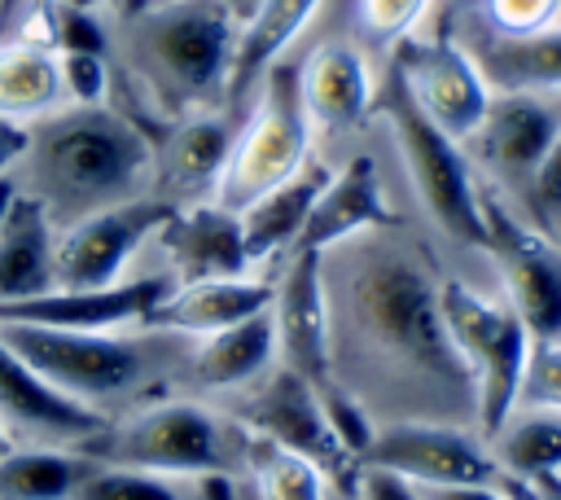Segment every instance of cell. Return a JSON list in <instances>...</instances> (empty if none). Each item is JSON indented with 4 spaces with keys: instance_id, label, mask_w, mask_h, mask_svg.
<instances>
[{
    "instance_id": "cell-35",
    "label": "cell",
    "mask_w": 561,
    "mask_h": 500,
    "mask_svg": "<svg viewBox=\"0 0 561 500\" xmlns=\"http://www.w3.org/2000/svg\"><path fill=\"white\" fill-rule=\"evenodd\" d=\"M320 408H324V421H329L337 447L359 465L368 456L373 439H377V417L351 390H342L337 382H320Z\"/></svg>"
},
{
    "instance_id": "cell-38",
    "label": "cell",
    "mask_w": 561,
    "mask_h": 500,
    "mask_svg": "<svg viewBox=\"0 0 561 500\" xmlns=\"http://www.w3.org/2000/svg\"><path fill=\"white\" fill-rule=\"evenodd\" d=\"M517 408H552V412H561V342L530 346Z\"/></svg>"
},
{
    "instance_id": "cell-14",
    "label": "cell",
    "mask_w": 561,
    "mask_h": 500,
    "mask_svg": "<svg viewBox=\"0 0 561 500\" xmlns=\"http://www.w3.org/2000/svg\"><path fill=\"white\" fill-rule=\"evenodd\" d=\"M359 465L390 469L412 487H460V482L508 487L486 439L473 425H447V421H381Z\"/></svg>"
},
{
    "instance_id": "cell-26",
    "label": "cell",
    "mask_w": 561,
    "mask_h": 500,
    "mask_svg": "<svg viewBox=\"0 0 561 500\" xmlns=\"http://www.w3.org/2000/svg\"><path fill=\"white\" fill-rule=\"evenodd\" d=\"M460 44L482 66L495 92H561V26L535 35H491L473 22V35Z\"/></svg>"
},
{
    "instance_id": "cell-10",
    "label": "cell",
    "mask_w": 561,
    "mask_h": 500,
    "mask_svg": "<svg viewBox=\"0 0 561 500\" xmlns=\"http://www.w3.org/2000/svg\"><path fill=\"white\" fill-rule=\"evenodd\" d=\"M171 211V202L140 193L61 228L53 250V289H101L131 276L145 263Z\"/></svg>"
},
{
    "instance_id": "cell-41",
    "label": "cell",
    "mask_w": 561,
    "mask_h": 500,
    "mask_svg": "<svg viewBox=\"0 0 561 500\" xmlns=\"http://www.w3.org/2000/svg\"><path fill=\"white\" fill-rule=\"evenodd\" d=\"M421 500H513L504 487L491 482H460V487H416Z\"/></svg>"
},
{
    "instance_id": "cell-2",
    "label": "cell",
    "mask_w": 561,
    "mask_h": 500,
    "mask_svg": "<svg viewBox=\"0 0 561 500\" xmlns=\"http://www.w3.org/2000/svg\"><path fill=\"white\" fill-rule=\"evenodd\" d=\"M13 180L61 232L92 211L149 193L153 136L127 110L61 105L31 123V149Z\"/></svg>"
},
{
    "instance_id": "cell-20",
    "label": "cell",
    "mask_w": 561,
    "mask_h": 500,
    "mask_svg": "<svg viewBox=\"0 0 561 500\" xmlns=\"http://www.w3.org/2000/svg\"><path fill=\"white\" fill-rule=\"evenodd\" d=\"M272 364H276V333H272V307H267V311H259L241 325H228L219 333L188 338V346L175 364L171 390L219 404V399L245 390L250 382H259Z\"/></svg>"
},
{
    "instance_id": "cell-37",
    "label": "cell",
    "mask_w": 561,
    "mask_h": 500,
    "mask_svg": "<svg viewBox=\"0 0 561 500\" xmlns=\"http://www.w3.org/2000/svg\"><path fill=\"white\" fill-rule=\"evenodd\" d=\"M469 22L491 35H535L557 26V0H482Z\"/></svg>"
},
{
    "instance_id": "cell-34",
    "label": "cell",
    "mask_w": 561,
    "mask_h": 500,
    "mask_svg": "<svg viewBox=\"0 0 561 500\" xmlns=\"http://www.w3.org/2000/svg\"><path fill=\"white\" fill-rule=\"evenodd\" d=\"M434 0H355V31L368 48H394L399 39L425 31Z\"/></svg>"
},
{
    "instance_id": "cell-21",
    "label": "cell",
    "mask_w": 561,
    "mask_h": 500,
    "mask_svg": "<svg viewBox=\"0 0 561 500\" xmlns=\"http://www.w3.org/2000/svg\"><path fill=\"white\" fill-rule=\"evenodd\" d=\"M232 114L228 110H197L184 114L167 127L162 140H153V184L149 193L171 202V206H188V202H206L219 189L228 149H232Z\"/></svg>"
},
{
    "instance_id": "cell-9",
    "label": "cell",
    "mask_w": 561,
    "mask_h": 500,
    "mask_svg": "<svg viewBox=\"0 0 561 500\" xmlns=\"http://www.w3.org/2000/svg\"><path fill=\"white\" fill-rule=\"evenodd\" d=\"M482 184V180H478ZM482 215H486V268L522 316L530 342H561V246L539 237L522 224L500 193L482 184Z\"/></svg>"
},
{
    "instance_id": "cell-23",
    "label": "cell",
    "mask_w": 561,
    "mask_h": 500,
    "mask_svg": "<svg viewBox=\"0 0 561 500\" xmlns=\"http://www.w3.org/2000/svg\"><path fill=\"white\" fill-rule=\"evenodd\" d=\"M272 289H276L272 268L241 272V276H215V281H188V285H175L145 325L180 333V338H206V333H219L228 325H241L267 311Z\"/></svg>"
},
{
    "instance_id": "cell-1",
    "label": "cell",
    "mask_w": 561,
    "mask_h": 500,
    "mask_svg": "<svg viewBox=\"0 0 561 500\" xmlns=\"http://www.w3.org/2000/svg\"><path fill=\"white\" fill-rule=\"evenodd\" d=\"M456 259L412 219L320 250L329 298V382L381 421H447L478 430L473 373L460 360L443 276Z\"/></svg>"
},
{
    "instance_id": "cell-53",
    "label": "cell",
    "mask_w": 561,
    "mask_h": 500,
    "mask_svg": "<svg viewBox=\"0 0 561 500\" xmlns=\"http://www.w3.org/2000/svg\"><path fill=\"white\" fill-rule=\"evenodd\" d=\"M123 4H127V0H114V9H123Z\"/></svg>"
},
{
    "instance_id": "cell-25",
    "label": "cell",
    "mask_w": 561,
    "mask_h": 500,
    "mask_svg": "<svg viewBox=\"0 0 561 500\" xmlns=\"http://www.w3.org/2000/svg\"><path fill=\"white\" fill-rule=\"evenodd\" d=\"M324 0H263L237 31V53H232V75H228V114H237L259 79L289 57L298 35L311 26Z\"/></svg>"
},
{
    "instance_id": "cell-6",
    "label": "cell",
    "mask_w": 561,
    "mask_h": 500,
    "mask_svg": "<svg viewBox=\"0 0 561 500\" xmlns=\"http://www.w3.org/2000/svg\"><path fill=\"white\" fill-rule=\"evenodd\" d=\"M241 443L245 430L219 404L171 390L110 417L105 430L83 443V452L101 465L197 478V474H237Z\"/></svg>"
},
{
    "instance_id": "cell-47",
    "label": "cell",
    "mask_w": 561,
    "mask_h": 500,
    "mask_svg": "<svg viewBox=\"0 0 561 500\" xmlns=\"http://www.w3.org/2000/svg\"><path fill=\"white\" fill-rule=\"evenodd\" d=\"M13 197H18V180L13 175H0V224H4L9 206H13Z\"/></svg>"
},
{
    "instance_id": "cell-15",
    "label": "cell",
    "mask_w": 561,
    "mask_h": 500,
    "mask_svg": "<svg viewBox=\"0 0 561 500\" xmlns=\"http://www.w3.org/2000/svg\"><path fill=\"white\" fill-rule=\"evenodd\" d=\"M272 333H276V364L302 373L307 382H329V298L320 250L294 246L272 263Z\"/></svg>"
},
{
    "instance_id": "cell-29",
    "label": "cell",
    "mask_w": 561,
    "mask_h": 500,
    "mask_svg": "<svg viewBox=\"0 0 561 500\" xmlns=\"http://www.w3.org/2000/svg\"><path fill=\"white\" fill-rule=\"evenodd\" d=\"M92 465L83 447L18 443L0 456V500H70Z\"/></svg>"
},
{
    "instance_id": "cell-8",
    "label": "cell",
    "mask_w": 561,
    "mask_h": 500,
    "mask_svg": "<svg viewBox=\"0 0 561 500\" xmlns=\"http://www.w3.org/2000/svg\"><path fill=\"white\" fill-rule=\"evenodd\" d=\"M245 105L250 110L232 132V149H228V162L215 189V202H224L228 211H245L259 193L294 175L316 154V136H311V123L298 96L294 57H280L259 79Z\"/></svg>"
},
{
    "instance_id": "cell-22",
    "label": "cell",
    "mask_w": 561,
    "mask_h": 500,
    "mask_svg": "<svg viewBox=\"0 0 561 500\" xmlns=\"http://www.w3.org/2000/svg\"><path fill=\"white\" fill-rule=\"evenodd\" d=\"M394 219H403V211L390 197V180H386L377 154L359 149V154H351L333 167L324 193L311 206V219H307L298 246L329 250L337 241H351L368 228H386Z\"/></svg>"
},
{
    "instance_id": "cell-19",
    "label": "cell",
    "mask_w": 561,
    "mask_h": 500,
    "mask_svg": "<svg viewBox=\"0 0 561 500\" xmlns=\"http://www.w3.org/2000/svg\"><path fill=\"white\" fill-rule=\"evenodd\" d=\"M298 96L311 136H346L364 127L377 101V75L355 39H324L298 61Z\"/></svg>"
},
{
    "instance_id": "cell-30",
    "label": "cell",
    "mask_w": 561,
    "mask_h": 500,
    "mask_svg": "<svg viewBox=\"0 0 561 500\" xmlns=\"http://www.w3.org/2000/svg\"><path fill=\"white\" fill-rule=\"evenodd\" d=\"M495 465L513 482H530L539 474H561V412L552 408H513L504 425L486 439Z\"/></svg>"
},
{
    "instance_id": "cell-42",
    "label": "cell",
    "mask_w": 561,
    "mask_h": 500,
    "mask_svg": "<svg viewBox=\"0 0 561 500\" xmlns=\"http://www.w3.org/2000/svg\"><path fill=\"white\" fill-rule=\"evenodd\" d=\"M478 4L482 0H434V9H430V31H447V35H456L460 31V22H469L473 13H478Z\"/></svg>"
},
{
    "instance_id": "cell-43",
    "label": "cell",
    "mask_w": 561,
    "mask_h": 500,
    "mask_svg": "<svg viewBox=\"0 0 561 500\" xmlns=\"http://www.w3.org/2000/svg\"><path fill=\"white\" fill-rule=\"evenodd\" d=\"M526 500H561V474H539L526 482Z\"/></svg>"
},
{
    "instance_id": "cell-46",
    "label": "cell",
    "mask_w": 561,
    "mask_h": 500,
    "mask_svg": "<svg viewBox=\"0 0 561 500\" xmlns=\"http://www.w3.org/2000/svg\"><path fill=\"white\" fill-rule=\"evenodd\" d=\"M219 4H224V9L232 13V22L241 26V22H245V18H250V13H254V9L263 4V0H219Z\"/></svg>"
},
{
    "instance_id": "cell-18",
    "label": "cell",
    "mask_w": 561,
    "mask_h": 500,
    "mask_svg": "<svg viewBox=\"0 0 561 500\" xmlns=\"http://www.w3.org/2000/svg\"><path fill=\"white\" fill-rule=\"evenodd\" d=\"M110 417L75 404L53 382H44L4 338H0V425L13 443H44V447H83L92 434L105 430Z\"/></svg>"
},
{
    "instance_id": "cell-3",
    "label": "cell",
    "mask_w": 561,
    "mask_h": 500,
    "mask_svg": "<svg viewBox=\"0 0 561 500\" xmlns=\"http://www.w3.org/2000/svg\"><path fill=\"white\" fill-rule=\"evenodd\" d=\"M0 338L61 395L75 404L118 417L136 404L171 395L175 364L188 338L127 325V329H44V325H13L0 320Z\"/></svg>"
},
{
    "instance_id": "cell-51",
    "label": "cell",
    "mask_w": 561,
    "mask_h": 500,
    "mask_svg": "<svg viewBox=\"0 0 561 500\" xmlns=\"http://www.w3.org/2000/svg\"><path fill=\"white\" fill-rule=\"evenodd\" d=\"M131 4H149V0H127V4H123V9H131Z\"/></svg>"
},
{
    "instance_id": "cell-33",
    "label": "cell",
    "mask_w": 561,
    "mask_h": 500,
    "mask_svg": "<svg viewBox=\"0 0 561 500\" xmlns=\"http://www.w3.org/2000/svg\"><path fill=\"white\" fill-rule=\"evenodd\" d=\"M504 202L522 224H530L539 237L561 246V140L543 154V162L530 171V180L517 193H508Z\"/></svg>"
},
{
    "instance_id": "cell-32",
    "label": "cell",
    "mask_w": 561,
    "mask_h": 500,
    "mask_svg": "<svg viewBox=\"0 0 561 500\" xmlns=\"http://www.w3.org/2000/svg\"><path fill=\"white\" fill-rule=\"evenodd\" d=\"M70 500H197L193 478H171L131 465H92Z\"/></svg>"
},
{
    "instance_id": "cell-24",
    "label": "cell",
    "mask_w": 561,
    "mask_h": 500,
    "mask_svg": "<svg viewBox=\"0 0 561 500\" xmlns=\"http://www.w3.org/2000/svg\"><path fill=\"white\" fill-rule=\"evenodd\" d=\"M329 175H333V162L311 154L294 175H285L280 184H272L241 211V232H245V250H250L254 268H272L280 254H289L298 246Z\"/></svg>"
},
{
    "instance_id": "cell-36",
    "label": "cell",
    "mask_w": 561,
    "mask_h": 500,
    "mask_svg": "<svg viewBox=\"0 0 561 500\" xmlns=\"http://www.w3.org/2000/svg\"><path fill=\"white\" fill-rule=\"evenodd\" d=\"M66 105H110L114 66L105 53H53Z\"/></svg>"
},
{
    "instance_id": "cell-45",
    "label": "cell",
    "mask_w": 561,
    "mask_h": 500,
    "mask_svg": "<svg viewBox=\"0 0 561 500\" xmlns=\"http://www.w3.org/2000/svg\"><path fill=\"white\" fill-rule=\"evenodd\" d=\"M324 500H359V496H355V469H351L346 478H329Z\"/></svg>"
},
{
    "instance_id": "cell-17",
    "label": "cell",
    "mask_w": 561,
    "mask_h": 500,
    "mask_svg": "<svg viewBox=\"0 0 561 500\" xmlns=\"http://www.w3.org/2000/svg\"><path fill=\"white\" fill-rule=\"evenodd\" d=\"M171 289L175 285L167 272H158L153 263H140L131 276L101 289H48V294L9 303L0 307V320L44 325V329H127V325H145Z\"/></svg>"
},
{
    "instance_id": "cell-48",
    "label": "cell",
    "mask_w": 561,
    "mask_h": 500,
    "mask_svg": "<svg viewBox=\"0 0 561 500\" xmlns=\"http://www.w3.org/2000/svg\"><path fill=\"white\" fill-rule=\"evenodd\" d=\"M53 4H66V9H88V13H105V9H114V0H53Z\"/></svg>"
},
{
    "instance_id": "cell-7",
    "label": "cell",
    "mask_w": 561,
    "mask_h": 500,
    "mask_svg": "<svg viewBox=\"0 0 561 500\" xmlns=\"http://www.w3.org/2000/svg\"><path fill=\"white\" fill-rule=\"evenodd\" d=\"M443 316L447 333L460 351V360L473 373L478 390V434L491 439L504 417L517 408L526 360H530V333L522 316L500 294L486 259L482 263H451L443 276Z\"/></svg>"
},
{
    "instance_id": "cell-49",
    "label": "cell",
    "mask_w": 561,
    "mask_h": 500,
    "mask_svg": "<svg viewBox=\"0 0 561 500\" xmlns=\"http://www.w3.org/2000/svg\"><path fill=\"white\" fill-rule=\"evenodd\" d=\"M13 447H18V443H13V439H9V430L0 425V456H4V452H13Z\"/></svg>"
},
{
    "instance_id": "cell-27",
    "label": "cell",
    "mask_w": 561,
    "mask_h": 500,
    "mask_svg": "<svg viewBox=\"0 0 561 500\" xmlns=\"http://www.w3.org/2000/svg\"><path fill=\"white\" fill-rule=\"evenodd\" d=\"M53 250H57L53 219L35 197L18 189L0 224V307L53 289Z\"/></svg>"
},
{
    "instance_id": "cell-39",
    "label": "cell",
    "mask_w": 561,
    "mask_h": 500,
    "mask_svg": "<svg viewBox=\"0 0 561 500\" xmlns=\"http://www.w3.org/2000/svg\"><path fill=\"white\" fill-rule=\"evenodd\" d=\"M355 496L359 500H421V491L408 478L377 469V465H355Z\"/></svg>"
},
{
    "instance_id": "cell-28",
    "label": "cell",
    "mask_w": 561,
    "mask_h": 500,
    "mask_svg": "<svg viewBox=\"0 0 561 500\" xmlns=\"http://www.w3.org/2000/svg\"><path fill=\"white\" fill-rule=\"evenodd\" d=\"M61 105H66V96H61L53 48H44L39 39H26V35L0 39V114L35 123Z\"/></svg>"
},
{
    "instance_id": "cell-5",
    "label": "cell",
    "mask_w": 561,
    "mask_h": 500,
    "mask_svg": "<svg viewBox=\"0 0 561 500\" xmlns=\"http://www.w3.org/2000/svg\"><path fill=\"white\" fill-rule=\"evenodd\" d=\"M373 114L386 123L399 175L412 193V206L421 215V228L456 259V263H482L486 254V215H482V184L460 140L438 132L421 105L408 96L403 79L386 70L377 83Z\"/></svg>"
},
{
    "instance_id": "cell-50",
    "label": "cell",
    "mask_w": 561,
    "mask_h": 500,
    "mask_svg": "<svg viewBox=\"0 0 561 500\" xmlns=\"http://www.w3.org/2000/svg\"><path fill=\"white\" fill-rule=\"evenodd\" d=\"M237 500H254V491L241 482V474H237Z\"/></svg>"
},
{
    "instance_id": "cell-40",
    "label": "cell",
    "mask_w": 561,
    "mask_h": 500,
    "mask_svg": "<svg viewBox=\"0 0 561 500\" xmlns=\"http://www.w3.org/2000/svg\"><path fill=\"white\" fill-rule=\"evenodd\" d=\"M26 149H31V123L0 114V175H13L26 158Z\"/></svg>"
},
{
    "instance_id": "cell-16",
    "label": "cell",
    "mask_w": 561,
    "mask_h": 500,
    "mask_svg": "<svg viewBox=\"0 0 561 500\" xmlns=\"http://www.w3.org/2000/svg\"><path fill=\"white\" fill-rule=\"evenodd\" d=\"M149 254H153V268L171 276V285L259 272L245 250L241 211H228L215 197L175 206L171 219L162 224V232L153 237Z\"/></svg>"
},
{
    "instance_id": "cell-11",
    "label": "cell",
    "mask_w": 561,
    "mask_h": 500,
    "mask_svg": "<svg viewBox=\"0 0 561 500\" xmlns=\"http://www.w3.org/2000/svg\"><path fill=\"white\" fill-rule=\"evenodd\" d=\"M390 70L403 79L421 114L460 145L478 132L495 92L482 66L473 61V53L460 44V35H447V31H416L399 39L390 48Z\"/></svg>"
},
{
    "instance_id": "cell-12",
    "label": "cell",
    "mask_w": 561,
    "mask_h": 500,
    "mask_svg": "<svg viewBox=\"0 0 561 500\" xmlns=\"http://www.w3.org/2000/svg\"><path fill=\"white\" fill-rule=\"evenodd\" d=\"M219 408L237 425H245L250 434H263V439H272L280 447L302 452L329 478H346L355 469V461L337 447V439H333V430L324 421L320 386L307 382L302 373L285 368V364H272L259 382H250L245 390L219 399Z\"/></svg>"
},
{
    "instance_id": "cell-44",
    "label": "cell",
    "mask_w": 561,
    "mask_h": 500,
    "mask_svg": "<svg viewBox=\"0 0 561 500\" xmlns=\"http://www.w3.org/2000/svg\"><path fill=\"white\" fill-rule=\"evenodd\" d=\"M31 13V0H0V39L13 35V22H22Z\"/></svg>"
},
{
    "instance_id": "cell-13",
    "label": "cell",
    "mask_w": 561,
    "mask_h": 500,
    "mask_svg": "<svg viewBox=\"0 0 561 500\" xmlns=\"http://www.w3.org/2000/svg\"><path fill=\"white\" fill-rule=\"evenodd\" d=\"M561 140V92H491V105L478 132L465 140V154L478 180L508 197L517 193L543 154Z\"/></svg>"
},
{
    "instance_id": "cell-31",
    "label": "cell",
    "mask_w": 561,
    "mask_h": 500,
    "mask_svg": "<svg viewBox=\"0 0 561 500\" xmlns=\"http://www.w3.org/2000/svg\"><path fill=\"white\" fill-rule=\"evenodd\" d=\"M237 474L254 491V500H324V491H329V474L316 461H307L302 452L280 447L263 434H250V430L241 443Z\"/></svg>"
},
{
    "instance_id": "cell-52",
    "label": "cell",
    "mask_w": 561,
    "mask_h": 500,
    "mask_svg": "<svg viewBox=\"0 0 561 500\" xmlns=\"http://www.w3.org/2000/svg\"><path fill=\"white\" fill-rule=\"evenodd\" d=\"M557 26H561V0H557Z\"/></svg>"
},
{
    "instance_id": "cell-4",
    "label": "cell",
    "mask_w": 561,
    "mask_h": 500,
    "mask_svg": "<svg viewBox=\"0 0 561 500\" xmlns=\"http://www.w3.org/2000/svg\"><path fill=\"white\" fill-rule=\"evenodd\" d=\"M118 13L127 22L131 70L171 123L197 110H228L241 26L219 0H149Z\"/></svg>"
}]
</instances>
